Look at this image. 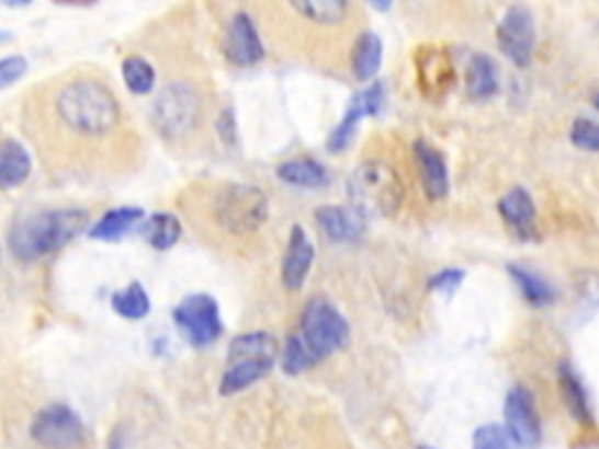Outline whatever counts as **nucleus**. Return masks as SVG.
Masks as SVG:
<instances>
[{"mask_svg":"<svg viewBox=\"0 0 599 449\" xmlns=\"http://www.w3.org/2000/svg\"><path fill=\"white\" fill-rule=\"evenodd\" d=\"M20 127L45 174L59 181L120 183L146 162L144 134L97 66H74L35 82L22 99Z\"/></svg>","mask_w":599,"mask_h":449,"instance_id":"f257e3e1","label":"nucleus"},{"mask_svg":"<svg viewBox=\"0 0 599 449\" xmlns=\"http://www.w3.org/2000/svg\"><path fill=\"white\" fill-rule=\"evenodd\" d=\"M260 36L272 55L335 73L349 66L363 33L359 8L342 0H286L253 5Z\"/></svg>","mask_w":599,"mask_h":449,"instance_id":"f03ea898","label":"nucleus"},{"mask_svg":"<svg viewBox=\"0 0 599 449\" xmlns=\"http://www.w3.org/2000/svg\"><path fill=\"white\" fill-rule=\"evenodd\" d=\"M176 204L192 234L223 255L249 257L265 244L270 199L258 185L204 179L185 185Z\"/></svg>","mask_w":599,"mask_h":449,"instance_id":"7ed1b4c3","label":"nucleus"},{"mask_svg":"<svg viewBox=\"0 0 599 449\" xmlns=\"http://www.w3.org/2000/svg\"><path fill=\"white\" fill-rule=\"evenodd\" d=\"M218 92L206 71L181 66L167 76L150 103V127L167 150L181 158H202L221 141Z\"/></svg>","mask_w":599,"mask_h":449,"instance_id":"20e7f679","label":"nucleus"},{"mask_svg":"<svg viewBox=\"0 0 599 449\" xmlns=\"http://www.w3.org/2000/svg\"><path fill=\"white\" fill-rule=\"evenodd\" d=\"M90 225L82 209H41L16 218L8 230V249L20 263H35L78 239Z\"/></svg>","mask_w":599,"mask_h":449,"instance_id":"39448f33","label":"nucleus"},{"mask_svg":"<svg viewBox=\"0 0 599 449\" xmlns=\"http://www.w3.org/2000/svg\"><path fill=\"white\" fill-rule=\"evenodd\" d=\"M351 209L365 216H394L403 204V181L396 166L370 154L363 158L349 179Z\"/></svg>","mask_w":599,"mask_h":449,"instance_id":"423d86ee","label":"nucleus"},{"mask_svg":"<svg viewBox=\"0 0 599 449\" xmlns=\"http://www.w3.org/2000/svg\"><path fill=\"white\" fill-rule=\"evenodd\" d=\"M279 344L270 333H244L230 342L221 393L235 395L265 379L279 358Z\"/></svg>","mask_w":599,"mask_h":449,"instance_id":"0eeeda50","label":"nucleus"},{"mask_svg":"<svg viewBox=\"0 0 599 449\" xmlns=\"http://www.w3.org/2000/svg\"><path fill=\"white\" fill-rule=\"evenodd\" d=\"M349 335L351 331L347 319L328 298L314 296L307 300L303 314H300L297 337L316 362L344 349L349 344Z\"/></svg>","mask_w":599,"mask_h":449,"instance_id":"6e6552de","label":"nucleus"},{"mask_svg":"<svg viewBox=\"0 0 599 449\" xmlns=\"http://www.w3.org/2000/svg\"><path fill=\"white\" fill-rule=\"evenodd\" d=\"M173 323L192 347H208L223 335L221 307L218 302L206 296V292H195V296L183 298L173 309Z\"/></svg>","mask_w":599,"mask_h":449,"instance_id":"1a4fd4ad","label":"nucleus"},{"mask_svg":"<svg viewBox=\"0 0 599 449\" xmlns=\"http://www.w3.org/2000/svg\"><path fill=\"white\" fill-rule=\"evenodd\" d=\"M31 438L43 449H82L87 434L74 407L52 403L35 414L31 424Z\"/></svg>","mask_w":599,"mask_h":449,"instance_id":"9d476101","label":"nucleus"},{"mask_svg":"<svg viewBox=\"0 0 599 449\" xmlns=\"http://www.w3.org/2000/svg\"><path fill=\"white\" fill-rule=\"evenodd\" d=\"M221 45L225 59L239 68L256 66L268 55V47L260 36L258 22L253 20V14L246 10L235 12L230 20H227Z\"/></svg>","mask_w":599,"mask_h":449,"instance_id":"9b49d317","label":"nucleus"},{"mask_svg":"<svg viewBox=\"0 0 599 449\" xmlns=\"http://www.w3.org/2000/svg\"><path fill=\"white\" fill-rule=\"evenodd\" d=\"M497 43L501 55L516 66H530L536 47V22L532 10L524 5L508 8L497 28Z\"/></svg>","mask_w":599,"mask_h":449,"instance_id":"f8f14e48","label":"nucleus"},{"mask_svg":"<svg viewBox=\"0 0 599 449\" xmlns=\"http://www.w3.org/2000/svg\"><path fill=\"white\" fill-rule=\"evenodd\" d=\"M504 426L522 449H536L543 440V426L530 389L513 387L504 401Z\"/></svg>","mask_w":599,"mask_h":449,"instance_id":"ddd939ff","label":"nucleus"},{"mask_svg":"<svg viewBox=\"0 0 599 449\" xmlns=\"http://www.w3.org/2000/svg\"><path fill=\"white\" fill-rule=\"evenodd\" d=\"M384 103V84L382 82H373L368 84L363 92H357L354 99L349 101L347 113L342 117V123L332 129V134L328 136V150L330 152H344L351 141H354V136L361 127V123L370 115H377Z\"/></svg>","mask_w":599,"mask_h":449,"instance_id":"4468645a","label":"nucleus"},{"mask_svg":"<svg viewBox=\"0 0 599 449\" xmlns=\"http://www.w3.org/2000/svg\"><path fill=\"white\" fill-rule=\"evenodd\" d=\"M412 158H415V166H417V174H419V183H421V187H425L427 197L433 202L448 197L450 171H448V162L443 158V152L436 150L427 141H417L412 146Z\"/></svg>","mask_w":599,"mask_h":449,"instance_id":"2eb2a0df","label":"nucleus"},{"mask_svg":"<svg viewBox=\"0 0 599 449\" xmlns=\"http://www.w3.org/2000/svg\"><path fill=\"white\" fill-rule=\"evenodd\" d=\"M314 265V244L303 230V225H293L289 246L284 253V261H281V281L284 286L295 292L305 286L307 276Z\"/></svg>","mask_w":599,"mask_h":449,"instance_id":"dca6fc26","label":"nucleus"},{"mask_svg":"<svg viewBox=\"0 0 599 449\" xmlns=\"http://www.w3.org/2000/svg\"><path fill=\"white\" fill-rule=\"evenodd\" d=\"M314 218H316V225L321 228V232L330 241H335V244H349V241H357L361 239L365 230V218L359 211L347 209V206H338V204L321 206V209H316Z\"/></svg>","mask_w":599,"mask_h":449,"instance_id":"f3484780","label":"nucleus"},{"mask_svg":"<svg viewBox=\"0 0 599 449\" xmlns=\"http://www.w3.org/2000/svg\"><path fill=\"white\" fill-rule=\"evenodd\" d=\"M499 214L518 237H536V204L524 187H513L499 199Z\"/></svg>","mask_w":599,"mask_h":449,"instance_id":"a211bd4d","label":"nucleus"},{"mask_svg":"<svg viewBox=\"0 0 599 449\" xmlns=\"http://www.w3.org/2000/svg\"><path fill=\"white\" fill-rule=\"evenodd\" d=\"M276 176L281 183L303 187V189H321L330 185L328 169L314 158H293L276 166Z\"/></svg>","mask_w":599,"mask_h":449,"instance_id":"6ab92c4d","label":"nucleus"},{"mask_svg":"<svg viewBox=\"0 0 599 449\" xmlns=\"http://www.w3.org/2000/svg\"><path fill=\"white\" fill-rule=\"evenodd\" d=\"M560 391H562V399H565L567 410L572 412V417L584 426H595V414H592L588 389L584 387V382H580L578 372L569 366V362H562L560 366Z\"/></svg>","mask_w":599,"mask_h":449,"instance_id":"aec40b11","label":"nucleus"},{"mask_svg":"<svg viewBox=\"0 0 599 449\" xmlns=\"http://www.w3.org/2000/svg\"><path fill=\"white\" fill-rule=\"evenodd\" d=\"M382 55H384V45L380 41L377 33L373 31H363L361 36L354 43V49H351L349 57V71L357 80L370 82L375 80L382 66Z\"/></svg>","mask_w":599,"mask_h":449,"instance_id":"412c9836","label":"nucleus"},{"mask_svg":"<svg viewBox=\"0 0 599 449\" xmlns=\"http://www.w3.org/2000/svg\"><path fill=\"white\" fill-rule=\"evenodd\" d=\"M31 176V154L24 143L5 138L0 143V189L20 187Z\"/></svg>","mask_w":599,"mask_h":449,"instance_id":"4be33fe9","label":"nucleus"},{"mask_svg":"<svg viewBox=\"0 0 599 449\" xmlns=\"http://www.w3.org/2000/svg\"><path fill=\"white\" fill-rule=\"evenodd\" d=\"M146 214L138 206H120V209H113L105 214L101 220H97L87 234L90 239L97 241H115L120 237H125L132 228H136L138 222H144Z\"/></svg>","mask_w":599,"mask_h":449,"instance_id":"5701e85b","label":"nucleus"},{"mask_svg":"<svg viewBox=\"0 0 599 449\" xmlns=\"http://www.w3.org/2000/svg\"><path fill=\"white\" fill-rule=\"evenodd\" d=\"M140 234L155 251H169L183 234V220L176 214H152L140 225Z\"/></svg>","mask_w":599,"mask_h":449,"instance_id":"b1692460","label":"nucleus"},{"mask_svg":"<svg viewBox=\"0 0 599 449\" xmlns=\"http://www.w3.org/2000/svg\"><path fill=\"white\" fill-rule=\"evenodd\" d=\"M499 90V71L495 61L485 55H475L466 71V92L471 99H489Z\"/></svg>","mask_w":599,"mask_h":449,"instance_id":"393cba45","label":"nucleus"},{"mask_svg":"<svg viewBox=\"0 0 599 449\" xmlns=\"http://www.w3.org/2000/svg\"><path fill=\"white\" fill-rule=\"evenodd\" d=\"M508 274L513 276V281L520 288L522 298L530 302L532 307H549V304L555 302V298H557L555 288L549 281H545L543 276H539L536 272L520 267V265H510Z\"/></svg>","mask_w":599,"mask_h":449,"instance_id":"a878e982","label":"nucleus"},{"mask_svg":"<svg viewBox=\"0 0 599 449\" xmlns=\"http://www.w3.org/2000/svg\"><path fill=\"white\" fill-rule=\"evenodd\" d=\"M113 312L127 321H140L150 314V296L138 281H132L127 288L113 292L111 298Z\"/></svg>","mask_w":599,"mask_h":449,"instance_id":"bb28decb","label":"nucleus"},{"mask_svg":"<svg viewBox=\"0 0 599 449\" xmlns=\"http://www.w3.org/2000/svg\"><path fill=\"white\" fill-rule=\"evenodd\" d=\"M122 80L136 96L152 94L157 88V68L140 55H129L122 61Z\"/></svg>","mask_w":599,"mask_h":449,"instance_id":"cd10ccee","label":"nucleus"},{"mask_svg":"<svg viewBox=\"0 0 599 449\" xmlns=\"http://www.w3.org/2000/svg\"><path fill=\"white\" fill-rule=\"evenodd\" d=\"M471 449H522L518 440L510 436L504 424H483L475 428Z\"/></svg>","mask_w":599,"mask_h":449,"instance_id":"c85d7f7f","label":"nucleus"},{"mask_svg":"<svg viewBox=\"0 0 599 449\" xmlns=\"http://www.w3.org/2000/svg\"><path fill=\"white\" fill-rule=\"evenodd\" d=\"M279 362H281V370H284L286 375H300V372H305L316 366V360L309 356L305 344L300 342L297 335L289 337L284 352H281V356H279Z\"/></svg>","mask_w":599,"mask_h":449,"instance_id":"c756f323","label":"nucleus"},{"mask_svg":"<svg viewBox=\"0 0 599 449\" xmlns=\"http://www.w3.org/2000/svg\"><path fill=\"white\" fill-rule=\"evenodd\" d=\"M572 143L580 150L599 152V123L590 117H578L572 127Z\"/></svg>","mask_w":599,"mask_h":449,"instance_id":"7c9ffc66","label":"nucleus"},{"mask_svg":"<svg viewBox=\"0 0 599 449\" xmlns=\"http://www.w3.org/2000/svg\"><path fill=\"white\" fill-rule=\"evenodd\" d=\"M466 279V272L464 269H456V267H448V269H440L438 274H433L429 279V288L431 290H438L443 292V296H454L456 288H460Z\"/></svg>","mask_w":599,"mask_h":449,"instance_id":"2f4dec72","label":"nucleus"},{"mask_svg":"<svg viewBox=\"0 0 599 449\" xmlns=\"http://www.w3.org/2000/svg\"><path fill=\"white\" fill-rule=\"evenodd\" d=\"M29 71V61L22 55H12L0 59V90L10 88V84L20 82Z\"/></svg>","mask_w":599,"mask_h":449,"instance_id":"473e14b6","label":"nucleus"},{"mask_svg":"<svg viewBox=\"0 0 599 449\" xmlns=\"http://www.w3.org/2000/svg\"><path fill=\"white\" fill-rule=\"evenodd\" d=\"M592 103H595V108L599 111V94H595V96H592Z\"/></svg>","mask_w":599,"mask_h":449,"instance_id":"72a5a7b5","label":"nucleus"},{"mask_svg":"<svg viewBox=\"0 0 599 449\" xmlns=\"http://www.w3.org/2000/svg\"><path fill=\"white\" fill-rule=\"evenodd\" d=\"M417 449H433V447H429V445H421V447H417Z\"/></svg>","mask_w":599,"mask_h":449,"instance_id":"f704fd0d","label":"nucleus"}]
</instances>
